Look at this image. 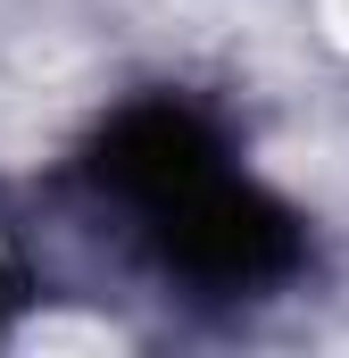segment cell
Returning <instances> with one entry per match:
<instances>
[{"mask_svg":"<svg viewBox=\"0 0 349 358\" xmlns=\"http://www.w3.org/2000/svg\"><path fill=\"white\" fill-rule=\"evenodd\" d=\"M100 183L150 225V242L167 250V267L200 283H266L291 267V217L258 200L250 183L225 167V150L208 142L200 117L183 108H133L108 142H100Z\"/></svg>","mask_w":349,"mask_h":358,"instance_id":"6da1fadb","label":"cell"}]
</instances>
